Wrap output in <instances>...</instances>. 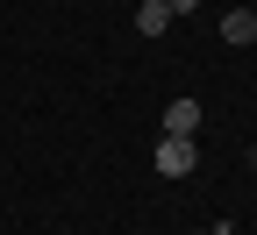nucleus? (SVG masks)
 Masks as SVG:
<instances>
[{
    "label": "nucleus",
    "mask_w": 257,
    "mask_h": 235,
    "mask_svg": "<svg viewBox=\"0 0 257 235\" xmlns=\"http://www.w3.org/2000/svg\"><path fill=\"white\" fill-rule=\"evenodd\" d=\"M157 128H165V136H179V143H193V136H200V100H193V93H179L172 107L157 114Z\"/></svg>",
    "instance_id": "f257e3e1"
},
{
    "label": "nucleus",
    "mask_w": 257,
    "mask_h": 235,
    "mask_svg": "<svg viewBox=\"0 0 257 235\" xmlns=\"http://www.w3.org/2000/svg\"><path fill=\"white\" fill-rule=\"evenodd\" d=\"M193 164H200V150H193V143H179V136L157 143V178H193Z\"/></svg>",
    "instance_id": "f03ea898"
},
{
    "label": "nucleus",
    "mask_w": 257,
    "mask_h": 235,
    "mask_svg": "<svg viewBox=\"0 0 257 235\" xmlns=\"http://www.w3.org/2000/svg\"><path fill=\"white\" fill-rule=\"evenodd\" d=\"M221 43L250 50V43H257V8H229V15H221Z\"/></svg>",
    "instance_id": "7ed1b4c3"
},
{
    "label": "nucleus",
    "mask_w": 257,
    "mask_h": 235,
    "mask_svg": "<svg viewBox=\"0 0 257 235\" xmlns=\"http://www.w3.org/2000/svg\"><path fill=\"white\" fill-rule=\"evenodd\" d=\"M165 29H172V8H165V0H143V8H136V36H143V43H157Z\"/></svg>",
    "instance_id": "20e7f679"
},
{
    "label": "nucleus",
    "mask_w": 257,
    "mask_h": 235,
    "mask_svg": "<svg viewBox=\"0 0 257 235\" xmlns=\"http://www.w3.org/2000/svg\"><path fill=\"white\" fill-rule=\"evenodd\" d=\"M165 8H172V22H179V15H193V8H200V0H165Z\"/></svg>",
    "instance_id": "39448f33"
},
{
    "label": "nucleus",
    "mask_w": 257,
    "mask_h": 235,
    "mask_svg": "<svg viewBox=\"0 0 257 235\" xmlns=\"http://www.w3.org/2000/svg\"><path fill=\"white\" fill-rule=\"evenodd\" d=\"M200 235H236V228H200Z\"/></svg>",
    "instance_id": "423d86ee"
},
{
    "label": "nucleus",
    "mask_w": 257,
    "mask_h": 235,
    "mask_svg": "<svg viewBox=\"0 0 257 235\" xmlns=\"http://www.w3.org/2000/svg\"><path fill=\"white\" fill-rule=\"evenodd\" d=\"M250 171H257V150H250Z\"/></svg>",
    "instance_id": "0eeeda50"
}]
</instances>
